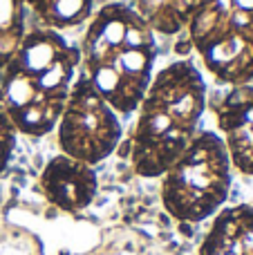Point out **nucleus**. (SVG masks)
<instances>
[{
  "label": "nucleus",
  "instance_id": "nucleus-7",
  "mask_svg": "<svg viewBox=\"0 0 253 255\" xmlns=\"http://www.w3.org/2000/svg\"><path fill=\"white\" fill-rule=\"evenodd\" d=\"M38 186L54 206L63 211H81L97 193V175L92 166L61 152L45 166Z\"/></svg>",
  "mask_w": 253,
  "mask_h": 255
},
{
  "label": "nucleus",
  "instance_id": "nucleus-1",
  "mask_svg": "<svg viewBox=\"0 0 253 255\" xmlns=\"http://www.w3.org/2000/svg\"><path fill=\"white\" fill-rule=\"evenodd\" d=\"M81 52V72L117 115L139 110L157 61L155 29L128 2L112 0L92 13Z\"/></svg>",
  "mask_w": 253,
  "mask_h": 255
},
{
  "label": "nucleus",
  "instance_id": "nucleus-8",
  "mask_svg": "<svg viewBox=\"0 0 253 255\" xmlns=\"http://www.w3.org/2000/svg\"><path fill=\"white\" fill-rule=\"evenodd\" d=\"M200 255H253V208L224 211L206 235Z\"/></svg>",
  "mask_w": 253,
  "mask_h": 255
},
{
  "label": "nucleus",
  "instance_id": "nucleus-9",
  "mask_svg": "<svg viewBox=\"0 0 253 255\" xmlns=\"http://www.w3.org/2000/svg\"><path fill=\"white\" fill-rule=\"evenodd\" d=\"M36 0H0V70L16 54L27 36V18L34 13Z\"/></svg>",
  "mask_w": 253,
  "mask_h": 255
},
{
  "label": "nucleus",
  "instance_id": "nucleus-10",
  "mask_svg": "<svg viewBox=\"0 0 253 255\" xmlns=\"http://www.w3.org/2000/svg\"><path fill=\"white\" fill-rule=\"evenodd\" d=\"M16 126L11 124V119L7 117V112L0 106V172L7 168L9 159L13 154V148H16Z\"/></svg>",
  "mask_w": 253,
  "mask_h": 255
},
{
  "label": "nucleus",
  "instance_id": "nucleus-4",
  "mask_svg": "<svg viewBox=\"0 0 253 255\" xmlns=\"http://www.w3.org/2000/svg\"><path fill=\"white\" fill-rule=\"evenodd\" d=\"M231 188V159L218 132L202 130L164 172L161 199L179 222H202L224 204Z\"/></svg>",
  "mask_w": 253,
  "mask_h": 255
},
{
  "label": "nucleus",
  "instance_id": "nucleus-3",
  "mask_svg": "<svg viewBox=\"0 0 253 255\" xmlns=\"http://www.w3.org/2000/svg\"><path fill=\"white\" fill-rule=\"evenodd\" d=\"M206 85L191 61H177L152 76L130 139L132 168L141 177H161L200 132Z\"/></svg>",
  "mask_w": 253,
  "mask_h": 255
},
{
  "label": "nucleus",
  "instance_id": "nucleus-6",
  "mask_svg": "<svg viewBox=\"0 0 253 255\" xmlns=\"http://www.w3.org/2000/svg\"><path fill=\"white\" fill-rule=\"evenodd\" d=\"M231 163L253 175V83L233 85L213 106Z\"/></svg>",
  "mask_w": 253,
  "mask_h": 255
},
{
  "label": "nucleus",
  "instance_id": "nucleus-5",
  "mask_svg": "<svg viewBox=\"0 0 253 255\" xmlns=\"http://www.w3.org/2000/svg\"><path fill=\"white\" fill-rule=\"evenodd\" d=\"M56 136L63 154L88 166L110 157L124 136L119 115L90 83L81 67L56 124Z\"/></svg>",
  "mask_w": 253,
  "mask_h": 255
},
{
  "label": "nucleus",
  "instance_id": "nucleus-2",
  "mask_svg": "<svg viewBox=\"0 0 253 255\" xmlns=\"http://www.w3.org/2000/svg\"><path fill=\"white\" fill-rule=\"evenodd\" d=\"M81 67V52L61 31L31 27L0 70V106L18 132L45 136L56 130Z\"/></svg>",
  "mask_w": 253,
  "mask_h": 255
}]
</instances>
